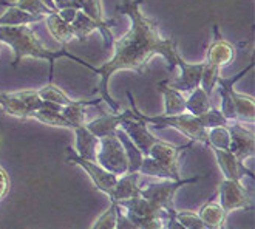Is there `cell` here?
Here are the masks:
<instances>
[{
    "mask_svg": "<svg viewBox=\"0 0 255 229\" xmlns=\"http://www.w3.org/2000/svg\"><path fill=\"white\" fill-rule=\"evenodd\" d=\"M142 3L144 0H123L116 6L118 12L128 17V31L113 40V56L106 64L98 68L90 62L85 65V68L92 70L101 78L95 91L99 93L102 101L110 105L113 113L121 112V105L112 98L109 91V82L115 73L128 70L144 74L148 68L150 60L155 56H161L166 60L170 70L176 68V60L179 56L176 40L161 36L158 23L142 12Z\"/></svg>",
    "mask_w": 255,
    "mask_h": 229,
    "instance_id": "6da1fadb",
    "label": "cell"
},
{
    "mask_svg": "<svg viewBox=\"0 0 255 229\" xmlns=\"http://www.w3.org/2000/svg\"><path fill=\"white\" fill-rule=\"evenodd\" d=\"M0 42L8 45L12 50L14 59L11 62V67L16 68L23 59L31 57V59H40L48 62L50 65V74H48V82H53L54 76V62L57 59H70L73 62L81 64L85 67L88 62L78 56L68 53L65 48L61 50H48L40 40V37L36 34V31L31 28V25H16V26H0Z\"/></svg>",
    "mask_w": 255,
    "mask_h": 229,
    "instance_id": "7a4b0ae2",
    "label": "cell"
},
{
    "mask_svg": "<svg viewBox=\"0 0 255 229\" xmlns=\"http://www.w3.org/2000/svg\"><path fill=\"white\" fill-rule=\"evenodd\" d=\"M127 96L130 101V107L134 110L145 124H152L155 127L159 129H166V127H172L175 130H178L179 133H183L184 136L193 143H201L204 146L209 144L207 141V130L201 126L198 116L190 115L187 112L184 113H179V115H159V116H147L144 115L139 109L136 102H134V98L130 91H127Z\"/></svg>",
    "mask_w": 255,
    "mask_h": 229,
    "instance_id": "3957f363",
    "label": "cell"
},
{
    "mask_svg": "<svg viewBox=\"0 0 255 229\" xmlns=\"http://www.w3.org/2000/svg\"><path fill=\"white\" fill-rule=\"evenodd\" d=\"M207 178V175H197L190 178H179V180H162L158 183H147L145 186L139 188V195L147 198V200L159 205L166 211H176L175 209V197L178 191L187 186L198 183Z\"/></svg>",
    "mask_w": 255,
    "mask_h": 229,
    "instance_id": "277c9868",
    "label": "cell"
},
{
    "mask_svg": "<svg viewBox=\"0 0 255 229\" xmlns=\"http://www.w3.org/2000/svg\"><path fill=\"white\" fill-rule=\"evenodd\" d=\"M254 59H251L249 65H246L242 71H238L235 76H231V78H223V76H220L218 78V82H217V87L226 90L232 102H234V107H235V115H237V121L242 124H254L255 121V99L254 96H249V95H242L238 93V91L235 90V84L245 78V76L252 71L254 68Z\"/></svg>",
    "mask_w": 255,
    "mask_h": 229,
    "instance_id": "5b68a950",
    "label": "cell"
},
{
    "mask_svg": "<svg viewBox=\"0 0 255 229\" xmlns=\"http://www.w3.org/2000/svg\"><path fill=\"white\" fill-rule=\"evenodd\" d=\"M116 133V132H115ZM109 135L99 138V146L96 152V163L110 174L121 177L128 171V160L124 146L118 140L116 135Z\"/></svg>",
    "mask_w": 255,
    "mask_h": 229,
    "instance_id": "8992f818",
    "label": "cell"
},
{
    "mask_svg": "<svg viewBox=\"0 0 255 229\" xmlns=\"http://www.w3.org/2000/svg\"><path fill=\"white\" fill-rule=\"evenodd\" d=\"M65 152H67V163L79 166L82 171H85V174L90 177V180H92V183L98 188V191H101L102 194H106L107 197L112 194V189L115 188L116 180H118L116 175L106 171L96 161L85 160V158L79 157L76 152L73 150V147H67Z\"/></svg>",
    "mask_w": 255,
    "mask_h": 229,
    "instance_id": "52a82bcc",
    "label": "cell"
},
{
    "mask_svg": "<svg viewBox=\"0 0 255 229\" xmlns=\"http://www.w3.org/2000/svg\"><path fill=\"white\" fill-rule=\"evenodd\" d=\"M218 197H220V206L224 209L228 216L229 212L237 209H248V211L254 209L252 197L249 195L248 189L242 185V181L224 178L220 183Z\"/></svg>",
    "mask_w": 255,
    "mask_h": 229,
    "instance_id": "ba28073f",
    "label": "cell"
},
{
    "mask_svg": "<svg viewBox=\"0 0 255 229\" xmlns=\"http://www.w3.org/2000/svg\"><path fill=\"white\" fill-rule=\"evenodd\" d=\"M147 126L148 124H145L144 121L134 113V110L131 109V107L127 109V115L123 119L121 126H119V129H123L126 132V135L133 141V144L142 152L144 157L148 154V149L152 147V144L159 140L148 130Z\"/></svg>",
    "mask_w": 255,
    "mask_h": 229,
    "instance_id": "9c48e42d",
    "label": "cell"
},
{
    "mask_svg": "<svg viewBox=\"0 0 255 229\" xmlns=\"http://www.w3.org/2000/svg\"><path fill=\"white\" fill-rule=\"evenodd\" d=\"M228 130L231 135L229 150L235 155V158L242 163H245L248 158H252L255 154L254 132L251 129H246V126L238 123V121H232V123H229Z\"/></svg>",
    "mask_w": 255,
    "mask_h": 229,
    "instance_id": "30bf717a",
    "label": "cell"
},
{
    "mask_svg": "<svg viewBox=\"0 0 255 229\" xmlns=\"http://www.w3.org/2000/svg\"><path fill=\"white\" fill-rule=\"evenodd\" d=\"M193 144H195L193 141H189L184 146H173L170 143L158 140L148 149V154L145 157H152L153 160H156L159 164L166 167V169H169L176 178H181V175H179V167H178L179 155H181L184 150L190 149Z\"/></svg>",
    "mask_w": 255,
    "mask_h": 229,
    "instance_id": "8fae6325",
    "label": "cell"
},
{
    "mask_svg": "<svg viewBox=\"0 0 255 229\" xmlns=\"http://www.w3.org/2000/svg\"><path fill=\"white\" fill-rule=\"evenodd\" d=\"M235 57V48L234 45L229 43L226 39H224L220 33V28L215 23L214 25V39L211 42L206 53V59L203 60L204 65L212 67V68H218L221 70L223 67L229 65Z\"/></svg>",
    "mask_w": 255,
    "mask_h": 229,
    "instance_id": "7c38bea8",
    "label": "cell"
},
{
    "mask_svg": "<svg viewBox=\"0 0 255 229\" xmlns=\"http://www.w3.org/2000/svg\"><path fill=\"white\" fill-rule=\"evenodd\" d=\"M176 67H179L181 74H179V78H176L175 81L167 79V84L170 87H173L178 91H181V93H190L192 90L200 87L201 74H203V62L190 64L181 57V54H179L178 60H176Z\"/></svg>",
    "mask_w": 255,
    "mask_h": 229,
    "instance_id": "4fadbf2b",
    "label": "cell"
},
{
    "mask_svg": "<svg viewBox=\"0 0 255 229\" xmlns=\"http://www.w3.org/2000/svg\"><path fill=\"white\" fill-rule=\"evenodd\" d=\"M211 150L214 152L217 164L226 180L242 181L245 177L254 178V172L251 169H248L245 163L238 161L231 150H221V149H215V147H211Z\"/></svg>",
    "mask_w": 255,
    "mask_h": 229,
    "instance_id": "5bb4252c",
    "label": "cell"
},
{
    "mask_svg": "<svg viewBox=\"0 0 255 229\" xmlns=\"http://www.w3.org/2000/svg\"><path fill=\"white\" fill-rule=\"evenodd\" d=\"M126 115H127V109L119 113H102L96 119L85 123V127L95 136H98V138H104V136L113 135L119 129Z\"/></svg>",
    "mask_w": 255,
    "mask_h": 229,
    "instance_id": "9a60e30c",
    "label": "cell"
},
{
    "mask_svg": "<svg viewBox=\"0 0 255 229\" xmlns=\"http://www.w3.org/2000/svg\"><path fill=\"white\" fill-rule=\"evenodd\" d=\"M74 136H76V143H74V152L85 158V160H92L96 161V152H98V146H99V138L95 136L92 132H90L85 124L84 126H78L73 129Z\"/></svg>",
    "mask_w": 255,
    "mask_h": 229,
    "instance_id": "2e32d148",
    "label": "cell"
},
{
    "mask_svg": "<svg viewBox=\"0 0 255 229\" xmlns=\"http://www.w3.org/2000/svg\"><path fill=\"white\" fill-rule=\"evenodd\" d=\"M61 105L53 104V102H47L43 101V105L40 107L39 110H34L29 118H33L42 124L47 126H53V127H62V129H70L73 130V126L65 119V116L61 113Z\"/></svg>",
    "mask_w": 255,
    "mask_h": 229,
    "instance_id": "e0dca14e",
    "label": "cell"
},
{
    "mask_svg": "<svg viewBox=\"0 0 255 229\" xmlns=\"http://www.w3.org/2000/svg\"><path fill=\"white\" fill-rule=\"evenodd\" d=\"M139 174H124L118 177L116 185L112 189V194L109 195L110 200L113 202H121L131 198L134 195H139Z\"/></svg>",
    "mask_w": 255,
    "mask_h": 229,
    "instance_id": "ac0fdd59",
    "label": "cell"
},
{
    "mask_svg": "<svg viewBox=\"0 0 255 229\" xmlns=\"http://www.w3.org/2000/svg\"><path fill=\"white\" fill-rule=\"evenodd\" d=\"M158 90L161 91L164 99V113L162 115H179L186 112V98L181 91L175 90L164 79L158 84Z\"/></svg>",
    "mask_w": 255,
    "mask_h": 229,
    "instance_id": "d6986e66",
    "label": "cell"
},
{
    "mask_svg": "<svg viewBox=\"0 0 255 229\" xmlns=\"http://www.w3.org/2000/svg\"><path fill=\"white\" fill-rule=\"evenodd\" d=\"M102 102L101 98L98 99H74L73 104L70 105H64L61 109V113L65 116V119L68 123L74 127L78 126H84L87 121H85V116H87V107H98L99 104Z\"/></svg>",
    "mask_w": 255,
    "mask_h": 229,
    "instance_id": "ffe728a7",
    "label": "cell"
},
{
    "mask_svg": "<svg viewBox=\"0 0 255 229\" xmlns=\"http://www.w3.org/2000/svg\"><path fill=\"white\" fill-rule=\"evenodd\" d=\"M198 217L206 223L207 228L218 229V228H224V225H226L228 214L224 212V209L220 206V203H215L214 200H209L200 208Z\"/></svg>",
    "mask_w": 255,
    "mask_h": 229,
    "instance_id": "44dd1931",
    "label": "cell"
},
{
    "mask_svg": "<svg viewBox=\"0 0 255 229\" xmlns=\"http://www.w3.org/2000/svg\"><path fill=\"white\" fill-rule=\"evenodd\" d=\"M45 23H47V28L50 29L51 36L62 45H67L68 42H71L74 39V33L71 23L65 22L57 12H53L50 16L45 17Z\"/></svg>",
    "mask_w": 255,
    "mask_h": 229,
    "instance_id": "7402d4cb",
    "label": "cell"
},
{
    "mask_svg": "<svg viewBox=\"0 0 255 229\" xmlns=\"http://www.w3.org/2000/svg\"><path fill=\"white\" fill-rule=\"evenodd\" d=\"M115 135L118 136V140L121 141V144L124 146V150H126V155H127V160H128L127 174H134V172L139 174V167H141V163H142V158H144L142 152L133 144V141L126 135V132L123 129H118Z\"/></svg>",
    "mask_w": 255,
    "mask_h": 229,
    "instance_id": "603a6c76",
    "label": "cell"
},
{
    "mask_svg": "<svg viewBox=\"0 0 255 229\" xmlns=\"http://www.w3.org/2000/svg\"><path fill=\"white\" fill-rule=\"evenodd\" d=\"M212 107L211 96H209L201 87H197L189 93L186 98V112L195 116H200Z\"/></svg>",
    "mask_w": 255,
    "mask_h": 229,
    "instance_id": "cb8c5ba5",
    "label": "cell"
},
{
    "mask_svg": "<svg viewBox=\"0 0 255 229\" xmlns=\"http://www.w3.org/2000/svg\"><path fill=\"white\" fill-rule=\"evenodd\" d=\"M71 28L74 33V39H78L81 42H84L85 39L90 37V34H93L95 31H98V25L93 19H90L85 12H82L81 9L78 11L76 17L71 22Z\"/></svg>",
    "mask_w": 255,
    "mask_h": 229,
    "instance_id": "d4e9b609",
    "label": "cell"
},
{
    "mask_svg": "<svg viewBox=\"0 0 255 229\" xmlns=\"http://www.w3.org/2000/svg\"><path fill=\"white\" fill-rule=\"evenodd\" d=\"M0 107H2L3 112L8 113L9 116L19 118V119L29 118V110L26 109V105L12 93H2V91H0Z\"/></svg>",
    "mask_w": 255,
    "mask_h": 229,
    "instance_id": "484cf974",
    "label": "cell"
},
{
    "mask_svg": "<svg viewBox=\"0 0 255 229\" xmlns=\"http://www.w3.org/2000/svg\"><path fill=\"white\" fill-rule=\"evenodd\" d=\"M37 93L40 96L42 101H47V102H53V104H57V105H70L74 102L73 98H70L65 91L61 88V87H57L56 84L53 82H48L47 85H43L37 90Z\"/></svg>",
    "mask_w": 255,
    "mask_h": 229,
    "instance_id": "4316f807",
    "label": "cell"
},
{
    "mask_svg": "<svg viewBox=\"0 0 255 229\" xmlns=\"http://www.w3.org/2000/svg\"><path fill=\"white\" fill-rule=\"evenodd\" d=\"M139 175L155 177V178H161V180H179L169 169H166L162 164H159L156 160H153L152 157L142 158V163L139 167Z\"/></svg>",
    "mask_w": 255,
    "mask_h": 229,
    "instance_id": "83f0119b",
    "label": "cell"
},
{
    "mask_svg": "<svg viewBox=\"0 0 255 229\" xmlns=\"http://www.w3.org/2000/svg\"><path fill=\"white\" fill-rule=\"evenodd\" d=\"M207 147H215V149H221V150H229V144H231V135L228 130V126H220V127H214L207 130Z\"/></svg>",
    "mask_w": 255,
    "mask_h": 229,
    "instance_id": "f1b7e54d",
    "label": "cell"
},
{
    "mask_svg": "<svg viewBox=\"0 0 255 229\" xmlns=\"http://www.w3.org/2000/svg\"><path fill=\"white\" fill-rule=\"evenodd\" d=\"M201 126L209 130V129H214V127H220V126H228L229 121L224 118V115L221 113L220 109H217V107H211L207 112H204L203 115L198 116Z\"/></svg>",
    "mask_w": 255,
    "mask_h": 229,
    "instance_id": "f546056e",
    "label": "cell"
},
{
    "mask_svg": "<svg viewBox=\"0 0 255 229\" xmlns=\"http://www.w3.org/2000/svg\"><path fill=\"white\" fill-rule=\"evenodd\" d=\"M12 5L23 9L25 12H29V14H33V16H39L43 19L50 16V14H53V11L45 6L40 0H16V2H12Z\"/></svg>",
    "mask_w": 255,
    "mask_h": 229,
    "instance_id": "4dcf8cb0",
    "label": "cell"
},
{
    "mask_svg": "<svg viewBox=\"0 0 255 229\" xmlns=\"http://www.w3.org/2000/svg\"><path fill=\"white\" fill-rule=\"evenodd\" d=\"M12 95L26 105V109L29 110V115H31L34 110H39L43 105V101L40 99L37 90H33V88L19 90V91H12Z\"/></svg>",
    "mask_w": 255,
    "mask_h": 229,
    "instance_id": "1f68e13d",
    "label": "cell"
},
{
    "mask_svg": "<svg viewBox=\"0 0 255 229\" xmlns=\"http://www.w3.org/2000/svg\"><path fill=\"white\" fill-rule=\"evenodd\" d=\"M116 214H118V203L110 200V206L101 214L95 225L90 229H113L116 226Z\"/></svg>",
    "mask_w": 255,
    "mask_h": 229,
    "instance_id": "d6a6232c",
    "label": "cell"
},
{
    "mask_svg": "<svg viewBox=\"0 0 255 229\" xmlns=\"http://www.w3.org/2000/svg\"><path fill=\"white\" fill-rule=\"evenodd\" d=\"M175 217L186 229H211V228L206 226V223L198 217V214H195V212H190V211L178 212L176 211ZM218 229H226V228H218Z\"/></svg>",
    "mask_w": 255,
    "mask_h": 229,
    "instance_id": "836d02e7",
    "label": "cell"
},
{
    "mask_svg": "<svg viewBox=\"0 0 255 229\" xmlns=\"http://www.w3.org/2000/svg\"><path fill=\"white\" fill-rule=\"evenodd\" d=\"M134 225H136L138 229H161L164 226V222L161 219H155V217H145V219H134L131 220Z\"/></svg>",
    "mask_w": 255,
    "mask_h": 229,
    "instance_id": "e575fe53",
    "label": "cell"
},
{
    "mask_svg": "<svg viewBox=\"0 0 255 229\" xmlns=\"http://www.w3.org/2000/svg\"><path fill=\"white\" fill-rule=\"evenodd\" d=\"M8 191H9V177L2 167H0V202L5 198Z\"/></svg>",
    "mask_w": 255,
    "mask_h": 229,
    "instance_id": "d590c367",
    "label": "cell"
},
{
    "mask_svg": "<svg viewBox=\"0 0 255 229\" xmlns=\"http://www.w3.org/2000/svg\"><path fill=\"white\" fill-rule=\"evenodd\" d=\"M164 228H166V229H186L181 223H179V222L176 220V217H175V216H173V217H170L169 220L164 222Z\"/></svg>",
    "mask_w": 255,
    "mask_h": 229,
    "instance_id": "8d00e7d4",
    "label": "cell"
},
{
    "mask_svg": "<svg viewBox=\"0 0 255 229\" xmlns=\"http://www.w3.org/2000/svg\"><path fill=\"white\" fill-rule=\"evenodd\" d=\"M40 2H42L45 6H47V8H50L53 12H57V11H59V9H57V5L53 2V0H40Z\"/></svg>",
    "mask_w": 255,
    "mask_h": 229,
    "instance_id": "74e56055",
    "label": "cell"
},
{
    "mask_svg": "<svg viewBox=\"0 0 255 229\" xmlns=\"http://www.w3.org/2000/svg\"><path fill=\"white\" fill-rule=\"evenodd\" d=\"M53 2L57 5V9H59V8H61L62 5H65V3L68 2V0H53ZM57 12H59V11H57Z\"/></svg>",
    "mask_w": 255,
    "mask_h": 229,
    "instance_id": "f35d334b",
    "label": "cell"
},
{
    "mask_svg": "<svg viewBox=\"0 0 255 229\" xmlns=\"http://www.w3.org/2000/svg\"><path fill=\"white\" fill-rule=\"evenodd\" d=\"M2 45H3V43H2V42H0V51H2Z\"/></svg>",
    "mask_w": 255,
    "mask_h": 229,
    "instance_id": "ab89813d",
    "label": "cell"
},
{
    "mask_svg": "<svg viewBox=\"0 0 255 229\" xmlns=\"http://www.w3.org/2000/svg\"><path fill=\"white\" fill-rule=\"evenodd\" d=\"M161 229H166V228H164V226H162V228H161Z\"/></svg>",
    "mask_w": 255,
    "mask_h": 229,
    "instance_id": "60d3db41",
    "label": "cell"
},
{
    "mask_svg": "<svg viewBox=\"0 0 255 229\" xmlns=\"http://www.w3.org/2000/svg\"><path fill=\"white\" fill-rule=\"evenodd\" d=\"M113 229H116V228H113Z\"/></svg>",
    "mask_w": 255,
    "mask_h": 229,
    "instance_id": "b9f144b4",
    "label": "cell"
}]
</instances>
